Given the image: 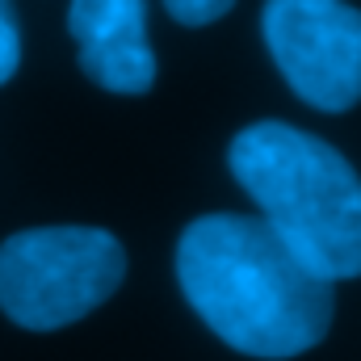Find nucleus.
<instances>
[{
    "label": "nucleus",
    "mask_w": 361,
    "mask_h": 361,
    "mask_svg": "<svg viewBox=\"0 0 361 361\" xmlns=\"http://www.w3.org/2000/svg\"><path fill=\"white\" fill-rule=\"evenodd\" d=\"M177 281L206 328L248 357H298L328 336L336 315L332 281L248 214L193 219L177 244Z\"/></svg>",
    "instance_id": "nucleus-1"
},
{
    "label": "nucleus",
    "mask_w": 361,
    "mask_h": 361,
    "mask_svg": "<svg viewBox=\"0 0 361 361\" xmlns=\"http://www.w3.org/2000/svg\"><path fill=\"white\" fill-rule=\"evenodd\" d=\"M231 177L261 206V223L324 281L361 273V177L311 130L252 122L231 139Z\"/></svg>",
    "instance_id": "nucleus-2"
},
{
    "label": "nucleus",
    "mask_w": 361,
    "mask_h": 361,
    "mask_svg": "<svg viewBox=\"0 0 361 361\" xmlns=\"http://www.w3.org/2000/svg\"><path fill=\"white\" fill-rule=\"evenodd\" d=\"M126 277L122 244L101 227H30L0 244V311L55 332L97 311Z\"/></svg>",
    "instance_id": "nucleus-3"
},
{
    "label": "nucleus",
    "mask_w": 361,
    "mask_h": 361,
    "mask_svg": "<svg viewBox=\"0 0 361 361\" xmlns=\"http://www.w3.org/2000/svg\"><path fill=\"white\" fill-rule=\"evenodd\" d=\"M265 47L307 105L341 114L361 101V8L345 0H265Z\"/></svg>",
    "instance_id": "nucleus-4"
},
{
    "label": "nucleus",
    "mask_w": 361,
    "mask_h": 361,
    "mask_svg": "<svg viewBox=\"0 0 361 361\" xmlns=\"http://www.w3.org/2000/svg\"><path fill=\"white\" fill-rule=\"evenodd\" d=\"M68 30L80 47V72L97 89L139 97L156 80L147 42V0H72Z\"/></svg>",
    "instance_id": "nucleus-5"
},
{
    "label": "nucleus",
    "mask_w": 361,
    "mask_h": 361,
    "mask_svg": "<svg viewBox=\"0 0 361 361\" xmlns=\"http://www.w3.org/2000/svg\"><path fill=\"white\" fill-rule=\"evenodd\" d=\"M21 63V34H17V17H13V4L0 0V85L13 80Z\"/></svg>",
    "instance_id": "nucleus-6"
},
{
    "label": "nucleus",
    "mask_w": 361,
    "mask_h": 361,
    "mask_svg": "<svg viewBox=\"0 0 361 361\" xmlns=\"http://www.w3.org/2000/svg\"><path fill=\"white\" fill-rule=\"evenodd\" d=\"M235 0H164V8L177 17L180 25H210L219 21Z\"/></svg>",
    "instance_id": "nucleus-7"
}]
</instances>
